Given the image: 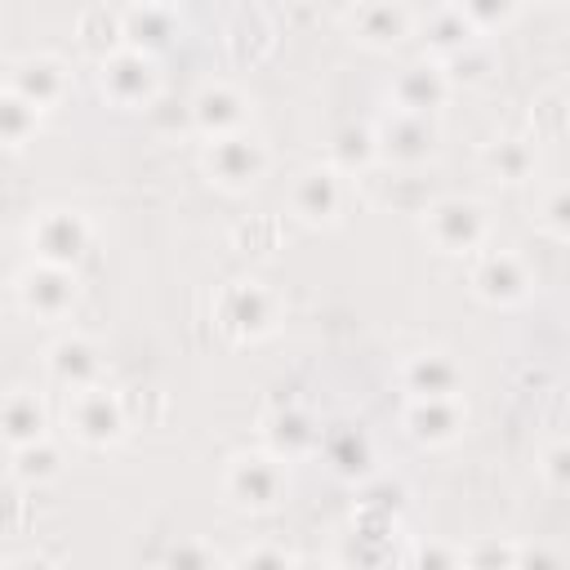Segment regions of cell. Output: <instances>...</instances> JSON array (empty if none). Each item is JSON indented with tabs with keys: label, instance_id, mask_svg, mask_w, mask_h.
Instances as JSON below:
<instances>
[{
	"label": "cell",
	"instance_id": "1",
	"mask_svg": "<svg viewBox=\"0 0 570 570\" xmlns=\"http://www.w3.org/2000/svg\"><path fill=\"white\" fill-rule=\"evenodd\" d=\"M285 303L267 281H227L214 294V330L232 343H258L281 330Z\"/></svg>",
	"mask_w": 570,
	"mask_h": 570
},
{
	"label": "cell",
	"instance_id": "2",
	"mask_svg": "<svg viewBox=\"0 0 570 570\" xmlns=\"http://www.w3.org/2000/svg\"><path fill=\"white\" fill-rule=\"evenodd\" d=\"M223 499L240 512H276L289 494V463L281 454L263 450H240L223 468Z\"/></svg>",
	"mask_w": 570,
	"mask_h": 570
},
{
	"label": "cell",
	"instance_id": "3",
	"mask_svg": "<svg viewBox=\"0 0 570 570\" xmlns=\"http://www.w3.org/2000/svg\"><path fill=\"white\" fill-rule=\"evenodd\" d=\"M419 227L423 240L450 258H472L490 245V209L476 196H436L419 214Z\"/></svg>",
	"mask_w": 570,
	"mask_h": 570
},
{
	"label": "cell",
	"instance_id": "4",
	"mask_svg": "<svg viewBox=\"0 0 570 570\" xmlns=\"http://www.w3.org/2000/svg\"><path fill=\"white\" fill-rule=\"evenodd\" d=\"M200 169L214 187L223 191H249L267 178L272 169V147L258 129H232V134H218V138H205L200 147Z\"/></svg>",
	"mask_w": 570,
	"mask_h": 570
},
{
	"label": "cell",
	"instance_id": "5",
	"mask_svg": "<svg viewBox=\"0 0 570 570\" xmlns=\"http://www.w3.org/2000/svg\"><path fill=\"white\" fill-rule=\"evenodd\" d=\"M67 432L89 445V450H107L129 432V401L120 392H111L107 383L94 387H76L67 392V410H62Z\"/></svg>",
	"mask_w": 570,
	"mask_h": 570
},
{
	"label": "cell",
	"instance_id": "6",
	"mask_svg": "<svg viewBox=\"0 0 570 570\" xmlns=\"http://www.w3.org/2000/svg\"><path fill=\"white\" fill-rule=\"evenodd\" d=\"M98 94L120 107V111H151V102L160 98V67L156 53L147 49H116L111 58L98 62Z\"/></svg>",
	"mask_w": 570,
	"mask_h": 570
},
{
	"label": "cell",
	"instance_id": "7",
	"mask_svg": "<svg viewBox=\"0 0 570 570\" xmlns=\"http://www.w3.org/2000/svg\"><path fill=\"white\" fill-rule=\"evenodd\" d=\"M13 303L36 316V321H67L80 303V281L76 267H58V263H40L31 258L18 276H13Z\"/></svg>",
	"mask_w": 570,
	"mask_h": 570
},
{
	"label": "cell",
	"instance_id": "8",
	"mask_svg": "<svg viewBox=\"0 0 570 570\" xmlns=\"http://www.w3.org/2000/svg\"><path fill=\"white\" fill-rule=\"evenodd\" d=\"M289 214L307 227H334L347 205H352V183L347 174H338L330 160L325 165H307L289 178Z\"/></svg>",
	"mask_w": 570,
	"mask_h": 570
},
{
	"label": "cell",
	"instance_id": "9",
	"mask_svg": "<svg viewBox=\"0 0 570 570\" xmlns=\"http://www.w3.org/2000/svg\"><path fill=\"white\" fill-rule=\"evenodd\" d=\"M374 138H379V160L383 165H401V169H419L436 156L441 147V120L423 116V111H383L374 120Z\"/></svg>",
	"mask_w": 570,
	"mask_h": 570
},
{
	"label": "cell",
	"instance_id": "10",
	"mask_svg": "<svg viewBox=\"0 0 570 570\" xmlns=\"http://www.w3.org/2000/svg\"><path fill=\"white\" fill-rule=\"evenodd\" d=\"M27 245H31V258H40V263L76 267L94 245V227L80 209L49 205L27 223Z\"/></svg>",
	"mask_w": 570,
	"mask_h": 570
},
{
	"label": "cell",
	"instance_id": "11",
	"mask_svg": "<svg viewBox=\"0 0 570 570\" xmlns=\"http://www.w3.org/2000/svg\"><path fill=\"white\" fill-rule=\"evenodd\" d=\"M468 285H472V294H476L481 303H490V307H517V303L530 298L534 272H530V263H525L517 249H494V245H485V249L472 254V263H468Z\"/></svg>",
	"mask_w": 570,
	"mask_h": 570
},
{
	"label": "cell",
	"instance_id": "12",
	"mask_svg": "<svg viewBox=\"0 0 570 570\" xmlns=\"http://www.w3.org/2000/svg\"><path fill=\"white\" fill-rule=\"evenodd\" d=\"M450 94H454V80H450V71H445V62L432 58V53H423V58L396 67V76L387 80V102H392L396 111L441 116V107L450 102Z\"/></svg>",
	"mask_w": 570,
	"mask_h": 570
},
{
	"label": "cell",
	"instance_id": "13",
	"mask_svg": "<svg viewBox=\"0 0 570 570\" xmlns=\"http://www.w3.org/2000/svg\"><path fill=\"white\" fill-rule=\"evenodd\" d=\"M468 428V405H463V392L459 396H405V410H401V432L414 441V445H450L459 441Z\"/></svg>",
	"mask_w": 570,
	"mask_h": 570
},
{
	"label": "cell",
	"instance_id": "14",
	"mask_svg": "<svg viewBox=\"0 0 570 570\" xmlns=\"http://www.w3.org/2000/svg\"><path fill=\"white\" fill-rule=\"evenodd\" d=\"M258 436H263V445H267L272 454H281L285 463H298V459H307V454L321 450L325 428L312 419L307 405L285 401V405H272V410L258 419Z\"/></svg>",
	"mask_w": 570,
	"mask_h": 570
},
{
	"label": "cell",
	"instance_id": "15",
	"mask_svg": "<svg viewBox=\"0 0 570 570\" xmlns=\"http://www.w3.org/2000/svg\"><path fill=\"white\" fill-rule=\"evenodd\" d=\"M414 27H419V22H414V13H410L405 0H356V4L347 9V31H352V40H361L365 49H379V53L405 45V40L414 36Z\"/></svg>",
	"mask_w": 570,
	"mask_h": 570
},
{
	"label": "cell",
	"instance_id": "16",
	"mask_svg": "<svg viewBox=\"0 0 570 570\" xmlns=\"http://www.w3.org/2000/svg\"><path fill=\"white\" fill-rule=\"evenodd\" d=\"M4 89L22 94L27 102H36L40 111H53L58 102H67L71 94V67L58 53H27L18 62H9Z\"/></svg>",
	"mask_w": 570,
	"mask_h": 570
},
{
	"label": "cell",
	"instance_id": "17",
	"mask_svg": "<svg viewBox=\"0 0 570 570\" xmlns=\"http://www.w3.org/2000/svg\"><path fill=\"white\" fill-rule=\"evenodd\" d=\"M249 94H240L236 85L227 80H209L196 89V98L187 102V120L200 138H218V134H232V129H245L249 125Z\"/></svg>",
	"mask_w": 570,
	"mask_h": 570
},
{
	"label": "cell",
	"instance_id": "18",
	"mask_svg": "<svg viewBox=\"0 0 570 570\" xmlns=\"http://www.w3.org/2000/svg\"><path fill=\"white\" fill-rule=\"evenodd\" d=\"M45 374L62 392L94 387V383H102V352H98V343L89 334H62L45 352Z\"/></svg>",
	"mask_w": 570,
	"mask_h": 570
},
{
	"label": "cell",
	"instance_id": "19",
	"mask_svg": "<svg viewBox=\"0 0 570 570\" xmlns=\"http://www.w3.org/2000/svg\"><path fill=\"white\" fill-rule=\"evenodd\" d=\"M396 383L405 396H459L463 392V365L450 352L428 347V352H414L401 361Z\"/></svg>",
	"mask_w": 570,
	"mask_h": 570
},
{
	"label": "cell",
	"instance_id": "20",
	"mask_svg": "<svg viewBox=\"0 0 570 570\" xmlns=\"http://www.w3.org/2000/svg\"><path fill=\"white\" fill-rule=\"evenodd\" d=\"M316 454L343 481H370L374 476V441L361 428H352V423H330Z\"/></svg>",
	"mask_w": 570,
	"mask_h": 570
},
{
	"label": "cell",
	"instance_id": "21",
	"mask_svg": "<svg viewBox=\"0 0 570 570\" xmlns=\"http://www.w3.org/2000/svg\"><path fill=\"white\" fill-rule=\"evenodd\" d=\"M419 40H423V53H432V58H454L459 49H468L472 40H481V31H476V22L454 4V0H445V4H436L419 27Z\"/></svg>",
	"mask_w": 570,
	"mask_h": 570
},
{
	"label": "cell",
	"instance_id": "22",
	"mask_svg": "<svg viewBox=\"0 0 570 570\" xmlns=\"http://www.w3.org/2000/svg\"><path fill=\"white\" fill-rule=\"evenodd\" d=\"M481 169L494 178V183H508V187H521L539 174V147L534 138H521V134H499L481 147Z\"/></svg>",
	"mask_w": 570,
	"mask_h": 570
},
{
	"label": "cell",
	"instance_id": "23",
	"mask_svg": "<svg viewBox=\"0 0 570 570\" xmlns=\"http://www.w3.org/2000/svg\"><path fill=\"white\" fill-rule=\"evenodd\" d=\"M0 432H4L9 450L49 436V405H45V396L36 387H9L4 410H0Z\"/></svg>",
	"mask_w": 570,
	"mask_h": 570
},
{
	"label": "cell",
	"instance_id": "24",
	"mask_svg": "<svg viewBox=\"0 0 570 570\" xmlns=\"http://www.w3.org/2000/svg\"><path fill=\"white\" fill-rule=\"evenodd\" d=\"M125 9H107V4H89L76 18V49L94 62L111 58L116 49H125Z\"/></svg>",
	"mask_w": 570,
	"mask_h": 570
},
{
	"label": "cell",
	"instance_id": "25",
	"mask_svg": "<svg viewBox=\"0 0 570 570\" xmlns=\"http://www.w3.org/2000/svg\"><path fill=\"white\" fill-rule=\"evenodd\" d=\"M325 160H330L338 174H347V178H361V174H370L374 165H383V160H379L374 125H338V129L330 134V142H325Z\"/></svg>",
	"mask_w": 570,
	"mask_h": 570
},
{
	"label": "cell",
	"instance_id": "26",
	"mask_svg": "<svg viewBox=\"0 0 570 570\" xmlns=\"http://www.w3.org/2000/svg\"><path fill=\"white\" fill-rule=\"evenodd\" d=\"M174 36H178V9L174 4H142V0L125 4V40L134 49L160 53Z\"/></svg>",
	"mask_w": 570,
	"mask_h": 570
},
{
	"label": "cell",
	"instance_id": "27",
	"mask_svg": "<svg viewBox=\"0 0 570 570\" xmlns=\"http://www.w3.org/2000/svg\"><path fill=\"white\" fill-rule=\"evenodd\" d=\"M223 45H227V53H232V62H263L267 53H272V45H276V27L258 13V9H245V13H236L232 22H227V31H223Z\"/></svg>",
	"mask_w": 570,
	"mask_h": 570
},
{
	"label": "cell",
	"instance_id": "28",
	"mask_svg": "<svg viewBox=\"0 0 570 570\" xmlns=\"http://www.w3.org/2000/svg\"><path fill=\"white\" fill-rule=\"evenodd\" d=\"M58 472H62V445L53 436H40V441L9 450V481L13 485H45Z\"/></svg>",
	"mask_w": 570,
	"mask_h": 570
},
{
	"label": "cell",
	"instance_id": "29",
	"mask_svg": "<svg viewBox=\"0 0 570 570\" xmlns=\"http://www.w3.org/2000/svg\"><path fill=\"white\" fill-rule=\"evenodd\" d=\"M40 120H45V111H40L36 102H27V98L13 94V89L0 94V138H4L9 151H22L27 142H36Z\"/></svg>",
	"mask_w": 570,
	"mask_h": 570
},
{
	"label": "cell",
	"instance_id": "30",
	"mask_svg": "<svg viewBox=\"0 0 570 570\" xmlns=\"http://www.w3.org/2000/svg\"><path fill=\"white\" fill-rule=\"evenodd\" d=\"M281 245H285V218L281 214H249L232 227V249H240V254L267 258Z\"/></svg>",
	"mask_w": 570,
	"mask_h": 570
},
{
	"label": "cell",
	"instance_id": "31",
	"mask_svg": "<svg viewBox=\"0 0 570 570\" xmlns=\"http://www.w3.org/2000/svg\"><path fill=\"white\" fill-rule=\"evenodd\" d=\"M570 134V98L561 89H548L530 102V138H561Z\"/></svg>",
	"mask_w": 570,
	"mask_h": 570
},
{
	"label": "cell",
	"instance_id": "32",
	"mask_svg": "<svg viewBox=\"0 0 570 570\" xmlns=\"http://www.w3.org/2000/svg\"><path fill=\"white\" fill-rule=\"evenodd\" d=\"M445 71H450L454 89H459V85H485L490 71H494V49H490V40L481 36V40H472L468 49H459L454 58H445Z\"/></svg>",
	"mask_w": 570,
	"mask_h": 570
},
{
	"label": "cell",
	"instance_id": "33",
	"mask_svg": "<svg viewBox=\"0 0 570 570\" xmlns=\"http://www.w3.org/2000/svg\"><path fill=\"white\" fill-rule=\"evenodd\" d=\"M534 223L557 236V240H570V183H557L548 187L539 200H534Z\"/></svg>",
	"mask_w": 570,
	"mask_h": 570
},
{
	"label": "cell",
	"instance_id": "34",
	"mask_svg": "<svg viewBox=\"0 0 570 570\" xmlns=\"http://www.w3.org/2000/svg\"><path fill=\"white\" fill-rule=\"evenodd\" d=\"M472 22H476V31L485 36V31H503L517 13H521V4L525 0H454Z\"/></svg>",
	"mask_w": 570,
	"mask_h": 570
},
{
	"label": "cell",
	"instance_id": "35",
	"mask_svg": "<svg viewBox=\"0 0 570 570\" xmlns=\"http://www.w3.org/2000/svg\"><path fill=\"white\" fill-rule=\"evenodd\" d=\"M539 472L552 490H570V436L552 441L543 454H539Z\"/></svg>",
	"mask_w": 570,
	"mask_h": 570
},
{
	"label": "cell",
	"instance_id": "36",
	"mask_svg": "<svg viewBox=\"0 0 570 570\" xmlns=\"http://www.w3.org/2000/svg\"><path fill=\"white\" fill-rule=\"evenodd\" d=\"M298 557L294 552H285V548H245L240 557H236V566H294Z\"/></svg>",
	"mask_w": 570,
	"mask_h": 570
},
{
	"label": "cell",
	"instance_id": "37",
	"mask_svg": "<svg viewBox=\"0 0 570 570\" xmlns=\"http://www.w3.org/2000/svg\"><path fill=\"white\" fill-rule=\"evenodd\" d=\"M521 552L517 548H472V552H463V561H517Z\"/></svg>",
	"mask_w": 570,
	"mask_h": 570
},
{
	"label": "cell",
	"instance_id": "38",
	"mask_svg": "<svg viewBox=\"0 0 570 570\" xmlns=\"http://www.w3.org/2000/svg\"><path fill=\"white\" fill-rule=\"evenodd\" d=\"M169 561H214V552H196V548H174Z\"/></svg>",
	"mask_w": 570,
	"mask_h": 570
},
{
	"label": "cell",
	"instance_id": "39",
	"mask_svg": "<svg viewBox=\"0 0 570 570\" xmlns=\"http://www.w3.org/2000/svg\"><path fill=\"white\" fill-rule=\"evenodd\" d=\"M142 4H174L178 9V0H142Z\"/></svg>",
	"mask_w": 570,
	"mask_h": 570
},
{
	"label": "cell",
	"instance_id": "40",
	"mask_svg": "<svg viewBox=\"0 0 570 570\" xmlns=\"http://www.w3.org/2000/svg\"><path fill=\"white\" fill-rule=\"evenodd\" d=\"M539 4H557V0H539Z\"/></svg>",
	"mask_w": 570,
	"mask_h": 570
},
{
	"label": "cell",
	"instance_id": "41",
	"mask_svg": "<svg viewBox=\"0 0 570 570\" xmlns=\"http://www.w3.org/2000/svg\"><path fill=\"white\" fill-rule=\"evenodd\" d=\"M307 4H312V0H307Z\"/></svg>",
	"mask_w": 570,
	"mask_h": 570
}]
</instances>
